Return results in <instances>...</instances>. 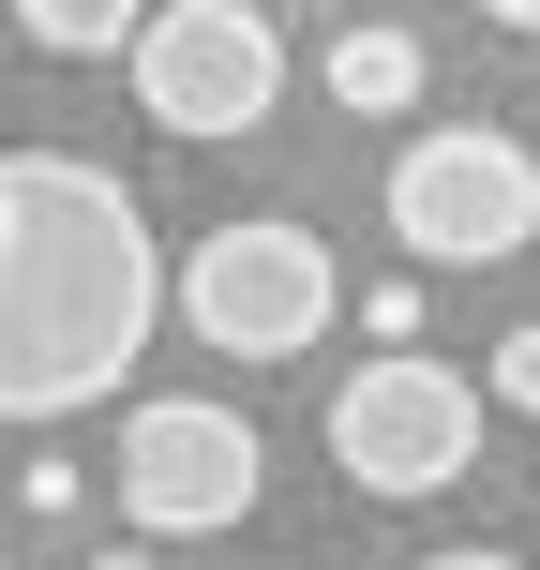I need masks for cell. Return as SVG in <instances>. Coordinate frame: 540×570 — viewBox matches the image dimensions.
Listing matches in <instances>:
<instances>
[{"mask_svg": "<svg viewBox=\"0 0 540 570\" xmlns=\"http://www.w3.org/2000/svg\"><path fill=\"white\" fill-rule=\"evenodd\" d=\"M331 465L361 495H451L465 465H481V391H465L451 361H421V345H375L361 375H331Z\"/></svg>", "mask_w": 540, "mask_h": 570, "instance_id": "obj_4", "label": "cell"}, {"mask_svg": "<svg viewBox=\"0 0 540 570\" xmlns=\"http://www.w3.org/2000/svg\"><path fill=\"white\" fill-rule=\"evenodd\" d=\"M421 570H526V556H495V541H465V556H421Z\"/></svg>", "mask_w": 540, "mask_h": 570, "instance_id": "obj_12", "label": "cell"}, {"mask_svg": "<svg viewBox=\"0 0 540 570\" xmlns=\"http://www.w3.org/2000/svg\"><path fill=\"white\" fill-rule=\"evenodd\" d=\"M315 76H331V106H345V120H405L435 60H421V30H405V16H345Z\"/></svg>", "mask_w": 540, "mask_h": 570, "instance_id": "obj_7", "label": "cell"}, {"mask_svg": "<svg viewBox=\"0 0 540 570\" xmlns=\"http://www.w3.org/2000/svg\"><path fill=\"white\" fill-rule=\"evenodd\" d=\"M136 16H150V0H16V30H30L46 60H120Z\"/></svg>", "mask_w": 540, "mask_h": 570, "instance_id": "obj_8", "label": "cell"}, {"mask_svg": "<svg viewBox=\"0 0 540 570\" xmlns=\"http://www.w3.org/2000/svg\"><path fill=\"white\" fill-rule=\"evenodd\" d=\"M166 256L120 166L90 150H0V421H76L136 375Z\"/></svg>", "mask_w": 540, "mask_h": 570, "instance_id": "obj_1", "label": "cell"}, {"mask_svg": "<svg viewBox=\"0 0 540 570\" xmlns=\"http://www.w3.org/2000/svg\"><path fill=\"white\" fill-rule=\"evenodd\" d=\"M481 16H495V30H526V46H540V0H481Z\"/></svg>", "mask_w": 540, "mask_h": 570, "instance_id": "obj_13", "label": "cell"}, {"mask_svg": "<svg viewBox=\"0 0 540 570\" xmlns=\"http://www.w3.org/2000/svg\"><path fill=\"white\" fill-rule=\"evenodd\" d=\"M90 570H150V556H90Z\"/></svg>", "mask_w": 540, "mask_h": 570, "instance_id": "obj_14", "label": "cell"}, {"mask_svg": "<svg viewBox=\"0 0 540 570\" xmlns=\"http://www.w3.org/2000/svg\"><path fill=\"white\" fill-rule=\"evenodd\" d=\"M120 60H136V106L166 120V136H256L285 106V30L256 0H150L136 30H120Z\"/></svg>", "mask_w": 540, "mask_h": 570, "instance_id": "obj_5", "label": "cell"}, {"mask_svg": "<svg viewBox=\"0 0 540 570\" xmlns=\"http://www.w3.org/2000/svg\"><path fill=\"white\" fill-rule=\"evenodd\" d=\"M361 331H375V345H405V331H421V285H405V271H391V285H361Z\"/></svg>", "mask_w": 540, "mask_h": 570, "instance_id": "obj_11", "label": "cell"}, {"mask_svg": "<svg viewBox=\"0 0 540 570\" xmlns=\"http://www.w3.org/2000/svg\"><path fill=\"white\" fill-rule=\"evenodd\" d=\"M256 495H271V451H256V421H240V405L166 391V405H136V421H120V511H136L150 541L240 525Z\"/></svg>", "mask_w": 540, "mask_h": 570, "instance_id": "obj_6", "label": "cell"}, {"mask_svg": "<svg viewBox=\"0 0 540 570\" xmlns=\"http://www.w3.org/2000/svg\"><path fill=\"white\" fill-rule=\"evenodd\" d=\"M391 240L421 271H511L540 240V166L526 136H495V120H435V136L391 150Z\"/></svg>", "mask_w": 540, "mask_h": 570, "instance_id": "obj_3", "label": "cell"}, {"mask_svg": "<svg viewBox=\"0 0 540 570\" xmlns=\"http://www.w3.org/2000/svg\"><path fill=\"white\" fill-rule=\"evenodd\" d=\"M495 405H511V421H540V331L495 345Z\"/></svg>", "mask_w": 540, "mask_h": 570, "instance_id": "obj_10", "label": "cell"}, {"mask_svg": "<svg viewBox=\"0 0 540 570\" xmlns=\"http://www.w3.org/2000/svg\"><path fill=\"white\" fill-rule=\"evenodd\" d=\"M16 511H46V525H60V511H90V481H76V451H30V481H16Z\"/></svg>", "mask_w": 540, "mask_h": 570, "instance_id": "obj_9", "label": "cell"}, {"mask_svg": "<svg viewBox=\"0 0 540 570\" xmlns=\"http://www.w3.org/2000/svg\"><path fill=\"white\" fill-rule=\"evenodd\" d=\"M331 315H345V271H331V240L285 226V210H240V226H210L196 256H180V331H196L210 361H301Z\"/></svg>", "mask_w": 540, "mask_h": 570, "instance_id": "obj_2", "label": "cell"}]
</instances>
